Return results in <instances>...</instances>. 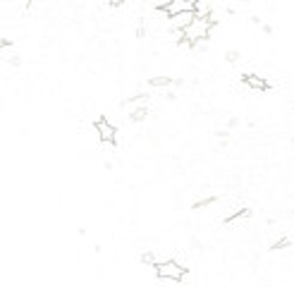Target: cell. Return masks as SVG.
<instances>
[{
    "mask_svg": "<svg viewBox=\"0 0 294 287\" xmlns=\"http://www.w3.org/2000/svg\"><path fill=\"white\" fill-rule=\"evenodd\" d=\"M290 242H292V240H290V237H280V240H278V242L272 244V249H282V246H290Z\"/></svg>",
    "mask_w": 294,
    "mask_h": 287,
    "instance_id": "cell-11",
    "label": "cell"
},
{
    "mask_svg": "<svg viewBox=\"0 0 294 287\" xmlns=\"http://www.w3.org/2000/svg\"><path fill=\"white\" fill-rule=\"evenodd\" d=\"M158 10L165 12V14L172 20V17L182 14V12H194V0H170V2L158 5Z\"/></svg>",
    "mask_w": 294,
    "mask_h": 287,
    "instance_id": "cell-3",
    "label": "cell"
},
{
    "mask_svg": "<svg viewBox=\"0 0 294 287\" xmlns=\"http://www.w3.org/2000/svg\"><path fill=\"white\" fill-rule=\"evenodd\" d=\"M148 84H151L153 88H168V86H172L174 84V79L172 77H151L148 79Z\"/></svg>",
    "mask_w": 294,
    "mask_h": 287,
    "instance_id": "cell-8",
    "label": "cell"
},
{
    "mask_svg": "<svg viewBox=\"0 0 294 287\" xmlns=\"http://www.w3.org/2000/svg\"><path fill=\"white\" fill-rule=\"evenodd\" d=\"M124 110L136 112V110H148V96H144V94H136V96H132V98L124 100V106H122Z\"/></svg>",
    "mask_w": 294,
    "mask_h": 287,
    "instance_id": "cell-5",
    "label": "cell"
},
{
    "mask_svg": "<svg viewBox=\"0 0 294 287\" xmlns=\"http://www.w3.org/2000/svg\"><path fill=\"white\" fill-rule=\"evenodd\" d=\"M153 268H156V276L163 278V280H174V282H180V280H184V276H186V268L182 264H177V261H160V264H156Z\"/></svg>",
    "mask_w": 294,
    "mask_h": 287,
    "instance_id": "cell-2",
    "label": "cell"
},
{
    "mask_svg": "<svg viewBox=\"0 0 294 287\" xmlns=\"http://www.w3.org/2000/svg\"><path fill=\"white\" fill-rule=\"evenodd\" d=\"M142 261L144 264H148V266H156V256H153V252H146V254L142 256Z\"/></svg>",
    "mask_w": 294,
    "mask_h": 287,
    "instance_id": "cell-12",
    "label": "cell"
},
{
    "mask_svg": "<svg viewBox=\"0 0 294 287\" xmlns=\"http://www.w3.org/2000/svg\"><path fill=\"white\" fill-rule=\"evenodd\" d=\"M216 17H206V20H198V17H194L192 20V24L186 26V29H182L180 32V36H182V44L184 46H192V44H201V41H206L208 34H210V29L216 26Z\"/></svg>",
    "mask_w": 294,
    "mask_h": 287,
    "instance_id": "cell-1",
    "label": "cell"
},
{
    "mask_svg": "<svg viewBox=\"0 0 294 287\" xmlns=\"http://www.w3.org/2000/svg\"><path fill=\"white\" fill-rule=\"evenodd\" d=\"M10 46H12V41H10V38H0V53H2L5 48H10Z\"/></svg>",
    "mask_w": 294,
    "mask_h": 287,
    "instance_id": "cell-13",
    "label": "cell"
},
{
    "mask_svg": "<svg viewBox=\"0 0 294 287\" xmlns=\"http://www.w3.org/2000/svg\"><path fill=\"white\" fill-rule=\"evenodd\" d=\"M192 20H194V12H182V14L172 17V20H170V24H172L174 32H182V29H186V26L192 24Z\"/></svg>",
    "mask_w": 294,
    "mask_h": 287,
    "instance_id": "cell-7",
    "label": "cell"
},
{
    "mask_svg": "<svg viewBox=\"0 0 294 287\" xmlns=\"http://www.w3.org/2000/svg\"><path fill=\"white\" fill-rule=\"evenodd\" d=\"M94 130H96V134H98V139H100V142L110 144V146L118 142V132H115V127H112L110 120H106V118H98V120L94 122Z\"/></svg>",
    "mask_w": 294,
    "mask_h": 287,
    "instance_id": "cell-4",
    "label": "cell"
},
{
    "mask_svg": "<svg viewBox=\"0 0 294 287\" xmlns=\"http://www.w3.org/2000/svg\"><path fill=\"white\" fill-rule=\"evenodd\" d=\"M130 118H132L134 122H144L146 118H148V110H136V112H132Z\"/></svg>",
    "mask_w": 294,
    "mask_h": 287,
    "instance_id": "cell-10",
    "label": "cell"
},
{
    "mask_svg": "<svg viewBox=\"0 0 294 287\" xmlns=\"http://www.w3.org/2000/svg\"><path fill=\"white\" fill-rule=\"evenodd\" d=\"M246 218H249V210L244 208V210H237V213H232V216H225V222H228V225H237V222L246 220Z\"/></svg>",
    "mask_w": 294,
    "mask_h": 287,
    "instance_id": "cell-9",
    "label": "cell"
},
{
    "mask_svg": "<svg viewBox=\"0 0 294 287\" xmlns=\"http://www.w3.org/2000/svg\"><path fill=\"white\" fill-rule=\"evenodd\" d=\"M244 84L249 88H254V91H266V88H270V82L258 77V74H244Z\"/></svg>",
    "mask_w": 294,
    "mask_h": 287,
    "instance_id": "cell-6",
    "label": "cell"
},
{
    "mask_svg": "<svg viewBox=\"0 0 294 287\" xmlns=\"http://www.w3.org/2000/svg\"><path fill=\"white\" fill-rule=\"evenodd\" d=\"M228 60H230V62H237V60H240V53H234V50H232V53H228Z\"/></svg>",
    "mask_w": 294,
    "mask_h": 287,
    "instance_id": "cell-14",
    "label": "cell"
}]
</instances>
